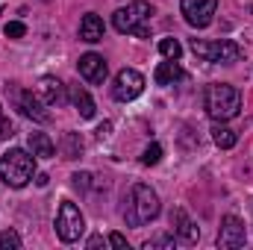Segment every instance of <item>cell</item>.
<instances>
[{
  "label": "cell",
  "mask_w": 253,
  "mask_h": 250,
  "mask_svg": "<svg viewBox=\"0 0 253 250\" xmlns=\"http://www.w3.org/2000/svg\"><path fill=\"white\" fill-rule=\"evenodd\" d=\"M36 177V156L24 147H12L0 156V180L9 188H24Z\"/></svg>",
  "instance_id": "6da1fadb"
},
{
  "label": "cell",
  "mask_w": 253,
  "mask_h": 250,
  "mask_svg": "<svg viewBox=\"0 0 253 250\" xmlns=\"http://www.w3.org/2000/svg\"><path fill=\"white\" fill-rule=\"evenodd\" d=\"M242 109V94L230 83H212L206 88V112L212 121H230Z\"/></svg>",
  "instance_id": "7a4b0ae2"
},
{
  "label": "cell",
  "mask_w": 253,
  "mask_h": 250,
  "mask_svg": "<svg viewBox=\"0 0 253 250\" xmlns=\"http://www.w3.org/2000/svg\"><path fill=\"white\" fill-rule=\"evenodd\" d=\"M156 215H159V194L150 186H144V183L132 186L129 200H126V209H124L126 224H129V227H144V224H150Z\"/></svg>",
  "instance_id": "3957f363"
},
{
  "label": "cell",
  "mask_w": 253,
  "mask_h": 250,
  "mask_svg": "<svg viewBox=\"0 0 253 250\" xmlns=\"http://www.w3.org/2000/svg\"><path fill=\"white\" fill-rule=\"evenodd\" d=\"M153 15V6L144 3V0H132L121 9H115L112 15V24L118 33H126V36H138V39H150V30L144 27Z\"/></svg>",
  "instance_id": "277c9868"
},
{
  "label": "cell",
  "mask_w": 253,
  "mask_h": 250,
  "mask_svg": "<svg viewBox=\"0 0 253 250\" xmlns=\"http://www.w3.org/2000/svg\"><path fill=\"white\" fill-rule=\"evenodd\" d=\"M191 53L200 56L203 62H221V65H233L245 56L242 47H239L236 42H230V39H215V42L191 39Z\"/></svg>",
  "instance_id": "5b68a950"
},
{
  "label": "cell",
  "mask_w": 253,
  "mask_h": 250,
  "mask_svg": "<svg viewBox=\"0 0 253 250\" xmlns=\"http://www.w3.org/2000/svg\"><path fill=\"white\" fill-rule=\"evenodd\" d=\"M85 230V221H83V212L71 203V200H62L59 206V215H56V236L62 239L65 245L77 242Z\"/></svg>",
  "instance_id": "8992f818"
},
{
  "label": "cell",
  "mask_w": 253,
  "mask_h": 250,
  "mask_svg": "<svg viewBox=\"0 0 253 250\" xmlns=\"http://www.w3.org/2000/svg\"><path fill=\"white\" fill-rule=\"evenodd\" d=\"M6 88L12 91L15 106L21 109V115H24V118H33V121H39V124H47V121H50L47 103H44L39 94H33V91H21V88H15V85H6Z\"/></svg>",
  "instance_id": "52a82bcc"
},
{
  "label": "cell",
  "mask_w": 253,
  "mask_h": 250,
  "mask_svg": "<svg viewBox=\"0 0 253 250\" xmlns=\"http://www.w3.org/2000/svg\"><path fill=\"white\" fill-rule=\"evenodd\" d=\"M141 91H144V77H141L135 68H124V71H118L115 85H112V97H115V100L129 103V100H135Z\"/></svg>",
  "instance_id": "ba28073f"
},
{
  "label": "cell",
  "mask_w": 253,
  "mask_h": 250,
  "mask_svg": "<svg viewBox=\"0 0 253 250\" xmlns=\"http://www.w3.org/2000/svg\"><path fill=\"white\" fill-rule=\"evenodd\" d=\"M180 12L191 27L203 30L212 24V18L218 12V0H180Z\"/></svg>",
  "instance_id": "9c48e42d"
},
{
  "label": "cell",
  "mask_w": 253,
  "mask_h": 250,
  "mask_svg": "<svg viewBox=\"0 0 253 250\" xmlns=\"http://www.w3.org/2000/svg\"><path fill=\"white\" fill-rule=\"evenodd\" d=\"M248 242V230H245V221L236 218V215H227L221 218V230H218V248L224 250H236Z\"/></svg>",
  "instance_id": "30bf717a"
},
{
  "label": "cell",
  "mask_w": 253,
  "mask_h": 250,
  "mask_svg": "<svg viewBox=\"0 0 253 250\" xmlns=\"http://www.w3.org/2000/svg\"><path fill=\"white\" fill-rule=\"evenodd\" d=\"M80 77L85 80V83H91V85H103V80H106V59L103 56H97V53H83L80 56Z\"/></svg>",
  "instance_id": "8fae6325"
},
{
  "label": "cell",
  "mask_w": 253,
  "mask_h": 250,
  "mask_svg": "<svg viewBox=\"0 0 253 250\" xmlns=\"http://www.w3.org/2000/svg\"><path fill=\"white\" fill-rule=\"evenodd\" d=\"M171 227H174V236L180 242H186V245H194L200 239V230H197V224L189 218L186 209H174L171 212Z\"/></svg>",
  "instance_id": "7c38bea8"
},
{
  "label": "cell",
  "mask_w": 253,
  "mask_h": 250,
  "mask_svg": "<svg viewBox=\"0 0 253 250\" xmlns=\"http://www.w3.org/2000/svg\"><path fill=\"white\" fill-rule=\"evenodd\" d=\"M39 97H42L47 106H62L65 103V85L56 77H42V80H39Z\"/></svg>",
  "instance_id": "4fadbf2b"
},
{
  "label": "cell",
  "mask_w": 253,
  "mask_h": 250,
  "mask_svg": "<svg viewBox=\"0 0 253 250\" xmlns=\"http://www.w3.org/2000/svg\"><path fill=\"white\" fill-rule=\"evenodd\" d=\"M80 39L88 42V44L103 42V21H100V15H94V12L83 15V21H80Z\"/></svg>",
  "instance_id": "5bb4252c"
},
{
  "label": "cell",
  "mask_w": 253,
  "mask_h": 250,
  "mask_svg": "<svg viewBox=\"0 0 253 250\" xmlns=\"http://www.w3.org/2000/svg\"><path fill=\"white\" fill-rule=\"evenodd\" d=\"M30 153L39 159H50L56 153V144L47 132H30Z\"/></svg>",
  "instance_id": "9a60e30c"
},
{
  "label": "cell",
  "mask_w": 253,
  "mask_h": 250,
  "mask_svg": "<svg viewBox=\"0 0 253 250\" xmlns=\"http://www.w3.org/2000/svg\"><path fill=\"white\" fill-rule=\"evenodd\" d=\"M186 77V71L180 68V65L174 62V59H168V62H162L156 68V74H153V80H156V85H174L177 80H183Z\"/></svg>",
  "instance_id": "2e32d148"
},
{
  "label": "cell",
  "mask_w": 253,
  "mask_h": 250,
  "mask_svg": "<svg viewBox=\"0 0 253 250\" xmlns=\"http://www.w3.org/2000/svg\"><path fill=\"white\" fill-rule=\"evenodd\" d=\"M71 100H74V106H77V112H80L83 118H94V100H91V94H88L85 88L71 85Z\"/></svg>",
  "instance_id": "e0dca14e"
},
{
  "label": "cell",
  "mask_w": 253,
  "mask_h": 250,
  "mask_svg": "<svg viewBox=\"0 0 253 250\" xmlns=\"http://www.w3.org/2000/svg\"><path fill=\"white\" fill-rule=\"evenodd\" d=\"M83 153V138L77 132H65L62 135V156L65 159H80Z\"/></svg>",
  "instance_id": "ac0fdd59"
},
{
  "label": "cell",
  "mask_w": 253,
  "mask_h": 250,
  "mask_svg": "<svg viewBox=\"0 0 253 250\" xmlns=\"http://www.w3.org/2000/svg\"><path fill=\"white\" fill-rule=\"evenodd\" d=\"M212 141H215L218 147L230 150V147L236 144V132H233L230 126H224V121H221V124H215V126H212Z\"/></svg>",
  "instance_id": "d6986e66"
},
{
  "label": "cell",
  "mask_w": 253,
  "mask_h": 250,
  "mask_svg": "<svg viewBox=\"0 0 253 250\" xmlns=\"http://www.w3.org/2000/svg\"><path fill=\"white\" fill-rule=\"evenodd\" d=\"M159 53H162L165 59H174V62H180V56H183V47H180V42H177V39H162V42H159Z\"/></svg>",
  "instance_id": "ffe728a7"
},
{
  "label": "cell",
  "mask_w": 253,
  "mask_h": 250,
  "mask_svg": "<svg viewBox=\"0 0 253 250\" xmlns=\"http://www.w3.org/2000/svg\"><path fill=\"white\" fill-rule=\"evenodd\" d=\"M174 245H177V239L171 236V233H162V236H156V239H147L141 248L144 250H156V248H165V250H174Z\"/></svg>",
  "instance_id": "44dd1931"
},
{
  "label": "cell",
  "mask_w": 253,
  "mask_h": 250,
  "mask_svg": "<svg viewBox=\"0 0 253 250\" xmlns=\"http://www.w3.org/2000/svg\"><path fill=\"white\" fill-rule=\"evenodd\" d=\"M21 248V236L15 230H3L0 233V250H18Z\"/></svg>",
  "instance_id": "7402d4cb"
},
{
  "label": "cell",
  "mask_w": 253,
  "mask_h": 250,
  "mask_svg": "<svg viewBox=\"0 0 253 250\" xmlns=\"http://www.w3.org/2000/svg\"><path fill=\"white\" fill-rule=\"evenodd\" d=\"M159 159H162V144H156V141H153V144L144 150L141 165H147V168H150V165H159Z\"/></svg>",
  "instance_id": "603a6c76"
},
{
  "label": "cell",
  "mask_w": 253,
  "mask_h": 250,
  "mask_svg": "<svg viewBox=\"0 0 253 250\" xmlns=\"http://www.w3.org/2000/svg\"><path fill=\"white\" fill-rule=\"evenodd\" d=\"M3 33H6V39H24V36H27V27H24L21 21H9V24L3 27Z\"/></svg>",
  "instance_id": "cb8c5ba5"
},
{
  "label": "cell",
  "mask_w": 253,
  "mask_h": 250,
  "mask_svg": "<svg viewBox=\"0 0 253 250\" xmlns=\"http://www.w3.org/2000/svg\"><path fill=\"white\" fill-rule=\"evenodd\" d=\"M71 180H74V186L77 188H88L91 186V174H74Z\"/></svg>",
  "instance_id": "d4e9b609"
},
{
  "label": "cell",
  "mask_w": 253,
  "mask_h": 250,
  "mask_svg": "<svg viewBox=\"0 0 253 250\" xmlns=\"http://www.w3.org/2000/svg\"><path fill=\"white\" fill-rule=\"evenodd\" d=\"M12 135H15V129H12V124H9L6 118H0V141H3V138H12Z\"/></svg>",
  "instance_id": "484cf974"
},
{
  "label": "cell",
  "mask_w": 253,
  "mask_h": 250,
  "mask_svg": "<svg viewBox=\"0 0 253 250\" xmlns=\"http://www.w3.org/2000/svg\"><path fill=\"white\" fill-rule=\"evenodd\" d=\"M109 245H112V248H121V250L129 248V245H126V239L121 236V233H112V236H109Z\"/></svg>",
  "instance_id": "4316f807"
},
{
  "label": "cell",
  "mask_w": 253,
  "mask_h": 250,
  "mask_svg": "<svg viewBox=\"0 0 253 250\" xmlns=\"http://www.w3.org/2000/svg\"><path fill=\"white\" fill-rule=\"evenodd\" d=\"M109 129H112V124H109V121H106V124H100V126H97V135H100V138H103V135H109Z\"/></svg>",
  "instance_id": "83f0119b"
},
{
  "label": "cell",
  "mask_w": 253,
  "mask_h": 250,
  "mask_svg": "<svg viewBox=\"0 0 253 250\" xmlns=\"http://www.w3.org/2000/svg\"><path fill=\"white\" fill-rule=\"evenodd\" d=\"M100 245H103V239H100V236H91V239H88V248H100Z\"/></svg>",
  "instance_id": "f1b7e54d"
},
{
  "label": "cell",
  "mask_w": 253,
  "mask_h": 250,
  "mask_svg": "<svg viewBox=\"0 0 253 250\" xmlns=\"http://www.w3.org/2000/svg\"><path fill=\"white\" fill-rule=\"evenodd\" d=\"M0 118H3V109H0Z\"/></svg>",
  "instance_id": "f546056e"
},
{
  "label": "cell",
  "mask_w": 253,
  "mask_h": 250,
  "mask_svg": "<svg viewBox=\"0 0 253 250\" xmlns=\"http://www.w3.org/2000/svg\"><path fill=\"white\" fill-rule=\"evenodd\" d=\"M44 3H50V0H44Z\"/></svg>",
  "instance_id": "4dcf8cb0"
}]
</instances>
